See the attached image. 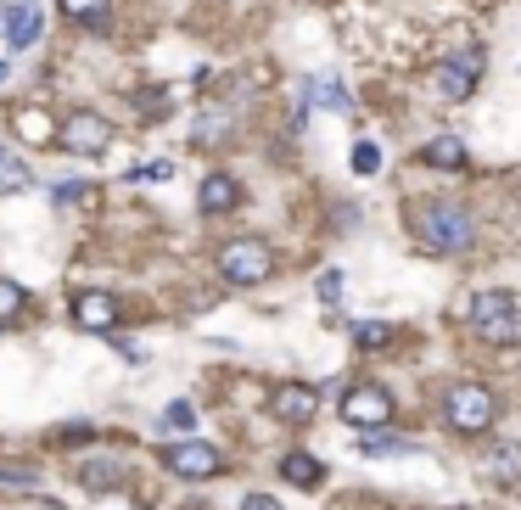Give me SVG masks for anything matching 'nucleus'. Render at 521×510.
<instances>
[{
  "mask_svg": "<svg viewBox=\"0 0 521 510\" xmlns=\"http://www.w3.org/2000/svg\"><path fill=\"white\" fill-rule=\"evenodd\" d=\"M488 471L499 482H521V449H493L488 454Z\"/></svg>",
  "mask_w": 521,
  "mask_h": 510,
  "instance_id": "6ab92c4d",
  "label": "nucleus"
},
{
  "mask_svg": "<svg viewBox=\"0 0 521 510\" xmlns=\"http://www.w3.org/2000/svg\"><path fill=\"white\" fill-rule=\"evenodd\" d=\"M342 421L359 426V432H376V426H387V421H393V393H387V387H376V382L348 387V393H342Z\"/></svg>",
  "mask_w": 521,
  "mask_h": 510,
  "instance_id": "423d86ee",
  "label": "nucleus"
},
{
  "mask_svg": "<svg viewBox=\"0 0 521 510\" xmlns=\"http://www.w3.org/2000/svg\"><path fill=\"white\" fill-rule=\"evenodd\" d=\"M387 337H393L387 320H359V326H353V342H359V348H381Z\"/></svg>",
  "mask_w": 521,
  "mask_h": 510,
  "instance_id": "aec40b11",
  "label": "nucleus"
},
{
  "mask_svg": "<svg viewBox=\"0 0 521 510\" xmlns=\"http://www.w3.org/2000/svg\"><path fill=\"white\" fill-rule=\"evenodd\" d=\"M57 141L68 146L73 157H96V152H107V146H113V124H107L101 113H73L68 124L57 129Z\"/></svg>",
  "mask_w": 521,
  "mask_h": 510,
  "instance_id": "0eeeda50",
  "label": "nucleus"
},
{
  "mask_svg": "<svg viewBox=\"0 0 521 510\" xmlns=\"http://www.w3.org/2000/svg\"><path fill=\"white\" fill-rule=\"evenodd\" d=\"M482 68H488V51H482V45L443 51V57L432 62V90H437L443 101H471V90H477Z\"/></svg>",
  "mask_w": 521,
  "mask_h": 510,
  "instance_id": "20e7f679",
  "label": "nucleus"
},
{
  "mask_svg": "<svg viewBox=\"0 0 521 510\" xmlns=\"http://www.w3.org/2000/svg\"><path fill=\"white\" fill-rule=\"evenodd\" d=\"M17 309H23V286H17V281H0V320H12Z\"/></svg>",
  "mask_w": 521,
  "mask_h": 510,
  "instance_id": "b1692460",
  "label": "nucleus"
},
{
  "mask_svg": "<svg viewBox=\"0 0 521 510\" xmlns=\"http://www.w3.org/2000/svg\"><path fill=\"white\" fill-rule=\"evenodd\" d=\"M409 230H415V241L437 258H454L477 241V219H471V208H460V202H426V208H415L409 213Z\"/></svg>",
  "mask_w": 521,
  "mask_h": 510,
  "instance_id": "f257e3e1",
  "label": "nucleus"
},
{
  "mask_svg": "<svg viewBox=\"0 0 521 510\" xmlns=\"http://www.w3.org/2000/svg\"><path fill=\"white\" fill-rule=\"evenodd\" d=\"M85 191H90L85 180H62V185H57V202H62V208H68V202H79V197H85Z\"/></svg>",
  "mask_w": 521,
  "mask_h": 510,
  "instance_id": "bb28decb",
  "label": "nucleus"
},
{
  "mask_svg": "<svg viewBox=\"0 0 521 510\" xmlns=\"http://www.w3.org/2000/svg\"><path fill=\"white\" fill-rule=\"evenodd\" d=\"M241 202V185L230 180V174H208L202 180V191H197V208L202 213H230Z\"/></svg>",
  "mask_w": 521,
  "mask_h": 510,
  "instance_id": "ddd939ff",
  "label": "nucleus"
},
{
  "mask_svg": "<svg viewBox=\"0 0 521 510\" xmlns=\"http://www.w3.org/2000/svg\"><path fill=\"white\" fill-rule=\"evenodd\" d=\"M443 421H449L460 438H482V432L499 421V398L482 382H454L449 393H443Z\"/></svg>",
  "mask_w": 521,
  "mask_h": 510,
  "instance_id": "7ed1b4c3",
  "label": "nucleus"
},
{
  "mask_svg": "<svg viewBox=\"0 0 521 510\" xmlns=\"http://www.w3.org/2000/svg\"><path fill=\"white\" fill-rule=\"evenodd\" d=\"M342 286H348V281H342V270H325L320 275V303H342Z\"/></svg>",
  "mask_w": 521,
  "mask_h": 510,
  "instance_id": "a878e982",
  "label": "nucleus"
},
{
  "mask_svg": "<svg viewBox=\"0 0 521 510\" xmlns=\"http://www.w3.org/2000/svg\"><path fill=\"white\" fill-rule=\"evenodd\" d=\"M73 320L85 331H113L118 326V303L107 298V292H85V298L73 303Z\"/></svg>",
  "mask_w": 521,
  "mask_h": 510,
  "instance_id": "f8f14e48",
  "label": "nucleus"
},
{
  "mask_svg": "<svg viewBox=\"0 0 521 510\" xmlns=\"http://www.w3.org/2000/svg\"><path fill=\"white\" fill-rule=\"evenodd\" d=\"M163 426H169V432H191V426H197V410H191L185 398H174L169 410H163Z\"/></svg>",
  "mask_w": 521,
  "mask_h": 510,
  "instance_id": "4be33fe9",
  "label": "nucleus"
},
{
  "mask_svg": "<svg viewBox=\"0 0 521 510\" xmlns=\"http://www.w3.org/2000/svg\"><path fill=\"white\" fill-rule=\"evenodd\" d=\"M465 320H471V337L488 342V348H521V292H477L465 303Z\"/></svg>",
  "mask_w": 521,
  "mask_h": 510,
  "instance_id": "f03ea898",
  "label": "nucleus"
},
{
  "mask_svg": "<svg viewBox=\"0 0 521 510\" xmlns=\"http://www.w3.org/2000/svg\"><path fill=\"white\" fill-rule=\"evenodd\" d=\"M219 135H230V118H225V113L197 118V146H219Z\"/></svg>",
  "mask_w": 521,
  "mask_h": 510,
  "instance_id": "412c9836",
  "label": "nucleus"
},
{
  "mask_svg": "<svg viewBox=\"0 0 521 510\" xmlns=\"http://www.w3.org/2000/svg\"><path fill=\"white\" fill-rule=\"evenodd\" d=\"M269 410L281 415V421L303 426V421H314V410H320V393H314V387H303V382H292V387H275V398H269Z\"/></svg>",
  "mask_w": 521,
  "mask_h": 510,
  "instance_id": "1a4fd4ad",
  "label": "nucleus"
},
{
  "mask_svg": "<svg viewBox=\"0 0 521 510\" xmlns=\"http://www.w3.org/2000/svg\"><path fill=\"white\" fill-rule=\"evenodd\" d=\"M6 79H12V62H0V85H6Z\"/></svg>",
  "mask_w": 521,
  "mask_h": 510,
  "instance_id": "c85d7f7f",
  "label": "nucleus"
},
{
  "mask_svg": "<svg viewBox=\"0 0 521 510\" xmlns=\"http://www.w3.org/2000/svg\"><path fill=\"white\" fill-rule=\"evenodd\" d=\"M241 510H281V499H269V494H247V499H241Z\"/></svg>",
  "mask_w": 521,
  "mask_h": 510,
  "instance_id": "cd10ccee",
  "label": "nucleus"
},
{
  "mask_svg": "<svg viewBox=\"0 0 521 510\" xmlns=\"http://www.w3.org/2000/svg\"><path fill=\"white\" fill-rule=\"evenodd\" d=\"M281 477L286 482H297V488H320V477H325V466L314 460V454H303V449H292L281 460Z\"/></svg>",
  "mask_w": 521,
  "mask_h": 510,
  "instance_id": "2eb2a0df",
  "label": "nucleus"
},
{
  "mask_svg": "<svg viewBox=\"0 0 521 510\" xmlns=\"http://www.w3.org/2000/svg\"><path fill=\"white\" fill-rule=\"evenodd\" d=\"M421 163L426 169H465V163H471V146H465L460 135H432V141L421 146Z\"/></svg>",
  "mask_w": 521,
  "mask_h": 510,
  "instance_id": "9b49d317",
  "label": "nucleus"
},
{
  "mask_svg": "<svg viewBox=\"0 0 521 510\" xmlns=\"http://www.w3.org/2000/svg\"><path fill=\"white\" fill-rule=\"evenodd\" d=\"M34 185V169L23 163V157H12V152H0V191L6 197H17V191H29Z\"/></svg>",
  "mask_w": 521,
  "mask_h": 510,
  "instance_id": "f3484780",
  "label": "nucleus"
},
{
  "mask_svg": "<svg viewBox=\"0 0 521 510\" xmlns=\"http://www.w3.org/2000/svg\"><path fill=\"white\" fill-rule=\"evenodd\" d=\"M309 101H314V107H325V113H348V107H353L348 85H342L337 73H320V79H309Z\"/></svg>",
  "mask_w": 521,
  "mask_h": 510,
  "instance_id": "4468645a",
  "label": "nucleus"
},
{
  "mask_svg": "<svg viewBox=\"0 0 521 510\" xmlns=\"http://www.w3.org/2000/svg\"><path fill=\"white\" fill-rule=\"evenodd\" d=\"M449 510H465V505H449Z\"/></svg>",
  "mask_w": 521,
  "mask_h": 510,
  "instance_id": "c756f323",
  "label": "nucleus"
},
{
  "mask_svg": "<svg viewBox=\"0 0 521 510\" xmlns=\"http://www.w3.org/2000/svg\"><path fill=\"white\" fill-rule=\"evenodd\" d=\"M359 454H370V460H398V454H415V443L409 438H393V432H365V438H359Z\"/></svg>",
  "mask_w": 521,
  "mask_h": 510,
  "instance_id": "dca6fc26",
  "label": "nucleus"
},
{
  "mask_svg": "<svg viewBox=\"0 0 521 510\" xmlns=\"http://www.w3.org/2000/svg\"><path fill=\"white\" fill-rule=\"evenodd\" d=\"M353 174H381V146L376 141H359V146H353Z\"/></svg>",
  "mask_w": 521,
  "mask_h": 510,
  "instance_id": "5701e85b",
  "label": "nucleus"
},
{
  "mask_svg": "<svg viewBox=\"0 0 521 510\" xmlns=\"http://www.w3.org/2000/svg\"><path fill=\"white\" fill-rule=\"evenodd\" d=\"M163 466L185 482H202V477L225 471V454L213 449V443H174V449H163Z\"/></svg>",
  "mask_w": 521,
  "mask_h": 510,
  "instance_id": "6e6552de",
  "label": "nucleus"
},
{
  "mask_svg": "<svg viewBox=\"0 0 521 510\" xmlns=\"http://www.w3.org/2000/svg\"><path fill=\"white\" fill-rule=\"evenodd\" d=\"M62 17H73V23H90V29H101L107 23V12H113V0H57Z\"/></svg>",
  "mask_w": 521,
  "mask_h": 510,
  "instance_id": "a211bd4d",
  "label": "nucleus"
},
{
  "mask_svg": "<svg viewBox=\"0 0 521 510\" xmlns=\"http://www.w3.org/2000/svg\"><path fill=\"white\" fill-rule=\"evenodd\" d=\"M34 34H40V6H34V0L6 6V45H12V51H29Z\"/></svg>",
  "mask_w": 521,
  "mask_h": 510,
  "instance_id": "9d476101",
  "label": "nucleus"
},
{
  "mask_svg": "<svg viewBox=\"0 0 521 510\" xmlns=\"http://www.w3.org/2000/svg\"><path fill=\"white\" fill-rule=\"evenodd\" d=\"M219 275H225L230 286H258L275 275V253H269V241L258 236H236L219 247Z\"/></svg>",
  "mask_w": 521,
  "mask_h": 510,
  "instance_id": "39448f33",
  "label": "nucleus"
},
{
  "mask_svg": "<svg viewBox=\"0 0 521 510\" xmlns=\"http://www.w3.org/2000/svg\"><path fill=\"white\" fill-rule=\"evenodd\" d=\"M79 477H85L90 488H107V482H118V477H124V466H85Z\"/></svg>",
  "mask_w": 521,
  "mask_h": 510,
  "instance_id": "393cba45",
  "label": "nucleus"
}]
</instances>
